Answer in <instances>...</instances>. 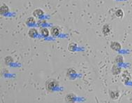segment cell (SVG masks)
I'll return each instance as SVG.
<instances>
[{
	"instance_id": "cell-1",
	"label": "cell",
	"mask_w": 132,
	"mask_h": 103,
	"mask_svg": "<svg viewBox=\"0 0 132 103\" xmlns=\"http://www.w3.org/2000/svg\"><path fill=\"white\" fill-rule=\"evenodd\" d=\"M59 85V82L55 79H49L46 82V88L48 91L52 92Z\"/></svg>"
},
{
	"instance_id": "cell-2",
	"label": "cell",
	"mask_w": 132,
	"mask_h": 103,
	"mask_svg": "<svg viewBox=\"0 0 132 103\" xmlns=\"http://www.w3.org/2000/svg\"><path fill=\"white\" fill-rule=\"evenodd\" d=\"M110 47L112 50H115V51H119L122 49L121 44L117 41H112L110 45Z\"/></svg>"
},
{
	"instance_id": "cell-3",
	"label": "cell",
	"mask_w": 132,
	"mask_h": 103,
	"mask_svg": "<svg viewBox=\"0 0 132 103\" xmlns=\"http://www.w3.org/2000/svg\"><path fill=\"white\" fill-rule=\"evenodd\" d=\"M76 99V96L73 93H69L65 97V101L67 102H74Z\"/></svg>"
},
{
	"instance_id": "cell-4",
	"label": "cell",
	"mask_w": 132,
	"mask_h": 103,
	"mask_svg": "<svg viewBox=\"0 0 132 103\" xmlns=\"http://www.w3.org/2000/svg\"><path fill=\"white\" fill-rule=\"evenodd\" d=\"M131 79V75L127 70H124L123 73L122 74V79L124 83H126L129 81Z\"/></svg>"
},
{
	"instance_id": "cell-5",
	"label": "cell",
	"mask_w": 132,
	"mask_h": 103,
	"mask_svg": "<svg viewBox=\"0 0 132 103\" xmlns=\"http://www.w3.org/2000/svg\"><path fill=\"white\" fill-rule=\"evenodd\" d=\"M109 95L113 100H117L120 97V92L117 91H110Z\"/></svg>"
},
{
	"instance_id": "cell-6",
	"label": "cell",
	"mask_w": 132,
	"mask_h": 103,
	"mask_svg": "<svg viewBox=\"0 0 132 103\" xmlns=\"http://www.w3.org/2000/svg\"><path fill=\"white\" fill-rule=\"evenodd\" d=\"M60 33V30L57 26L53 27L50 30V34L53 37H57Z\"/></svg>"
},
{
	"instance_id": "cell-7",
	"label": "cell",
	"mask_w": 132,
	"mask_h": 103,
	"mask_svg": "<svg viewBox=\"0 0 132 103\" xmlns=\"http://www.w3.org/2000/svg\"><path fill=\"white\" fill-rule=\"evenodd\" d=\"M32 15L34 17H41L44 15V11L41 9H36L34 10Z\"/></svg>"
},
{
	"instance_id": "cell-8",
	"label": "cell",
	"mask_w": 132,
	"mask_h": 103,
	"mask_svg": "<svg viewBox=\"0 0 132 103\" xmlns=\"http://www.w3.org/2000/svg\"><path fill=\"white\" fill-rule=\"evenodd\" d=\"M37 35H38V32L35 28H31L28 31V35L31 38H35L37 36Z\"/></svg>"
},
{
	"instance_id": "cell-9",
	"label": "cell",
	"mask_w": 132,
	"mask_h": 103,
	"mask_svg": "<svg viewBox=\"0 0 132 103\" xmlns=\"http://www.w3.org/2000/svg\"><path fill=\"white\" fill-rule=\"evenodd\" d=\"M111 71H112V73H113V75H117V74H120L121 68L119 66H117V65H114L113 67H112Z\"/></svg>"
},
{
	"instance_id": "cell-10",
	"label": "cell",
	"mask_w": 132,
	"mask_h": 103,
	"mask_svg": "<svg viewBox=\"0 0 132 103\" xmlns=\"http://www.w3.org/2000/svg\"><path fill=\"white\" fill-rule=\"evenodd\" d=\"M110 32H111V29H110V27L108 24H106L104 25L102 27V33L104 35H108L110 34Z\"/></svg>"
},
{
	"instance_id": "cell-11",
	"label": "cell",
	"mask_w": 132,
	"mask_h": 103,
	"mask_svg": "<svg viewBox=\"0 0 132 103\" xmlns=\"http://www.w3.org/2000/svg\"><path fill=\"white\" fill-rule=\"evenodd\" d=\"M1 15L5 14V13H7L9 11V6L6 5V4H3L2 6H1Z\"/></svg>"
},
{
	"instance_id": "cell-12",
	"label": "cell",
	"mask_w": 132,
	"mask_h": 103,
	"mask_svg": "<svg viewBox=\"0 0 132 103\" xmlns=\"http://www.w3.org/2000/svg\"><path fill=\"white\" fill-rule=\"evenodd\" d=\"M41 34L42 36H43L45 37H47L49 36L50 32H49V30L48 29V28H46V27H43V28L41 29Z\"/></svg>"
},
{
	"instance_id": "cell-13",
	"label": "cell",
	"mask_w": 132,
	"mask_h": 103,
	"mask_svg": "<svg viewBox=\"0 0 132 103\" xmlns=\"http://www.w3.org/2000/svg\"><path fill=\"white\" fill-rule=\"evenodd\" d=\"M76 48H77L76 44H75V43H71V44L69 45V46H68V49H69V51L73 52V51L76 50Z\"/></svg>"
},
{
	"instance_id": "cell-14",
	"label": "cell",
	"mask_w": 132,
	"mask_h": 103,
	"mask_svg": "<svg viewBox=\"0 0 132 103\" xmlns=\"http://www.w3.org/2000/svg\"><path fill=\"white\" fill-rule=\"evenodd\" d=\"M115 61L117 63H122L124 62L123 56L121 55H118L115 58Z\"/></svg>"
},
{
	"instance_id": "cell-15",
	"label": "cell",
	"mask_w": 132,
	"mask_h": 103,
	"mask_svg": "<svg viewBox=\"0 0 132 103\" xmlns=\"http://www.w3.org/2000/svg\"><path fill=\"white\" fill-rule=\"evenodd\" d=\"M115 13V15L117 16V18H122L124 15V12L122 9H117Z\"/></svg>"
},
{
	"instance_id": "cell-16",
	"label": "cell",
	"mask_w": 132,
	"mask_h": 103,
	"mask_svg": "<svg viewBox=\"0 0 132 103\" xmlns=\"http://www.w3.org/2000/svg\"><path fill=\"white\" fill-rule=\"evenodd\" d=\"M4 61H5V62H6V65H9L10 63H11V62H13V58H12L11 57L9 56V57H6V58H5V59H4Z\"/></svg>"
},
{
	"instance_id": "cell-17",
	"label": "cell",
	"mask_w": 132,
	"mask_h": 103,
	"mask_svg": "<svg viewBox=\"0 0 132 103\" xmlns=\"http://www.w3.org/2000/svg\"><path fill=\"white\" fill-rule=\"evenodd\" d=\"M35 23V19L33 17H30V18H27V24H34Z\"/></svg>"
},
{
	"instance_id": "cell-18",
	"label": "cell",
	"mask_w": 132,
	"mask_h": 103,
	"mask_svg": "<svg viewBox=\"0 0 132 103\" xmlns=\"http://www.w3.org/2000/svg\"><path fill=\"white\" fill-rule=\"evenodd\" d=\"M76 74V70L73 69H69L67 71V76H69V74Z\"/></svg>"
}]
</instances>
